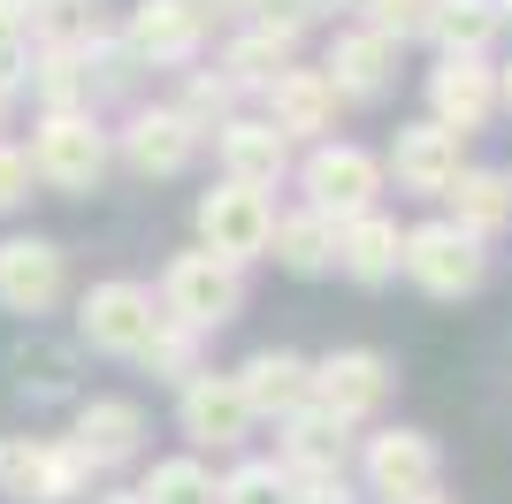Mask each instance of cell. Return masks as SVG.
I'll return each mask as SVG.
<instances>
[{"label": "cell", "mask_w": 512, "mask_h": 504, "mask_svg": "<svg viewBox=\"0 0 512 504\" xmlns=\"http://www.w3.org/2000/svg\"><path fill=\"white\" fill-rule=\"evenodd\" d=\"M31 168H39L54 191H92L107 176V130L92 123V115H77V107H62V115H46L39 138H31Z\"/></svg>", "instance_id": "277c9868"}, {"label": "cell", "mask_w": 512, "mask_h": 504, "mask_svg": "<svg viewBox=\"0 0 512 504\" xmlns=\"http://www.w3.org/2000/svg\"><path fill=\"white\" fill-rule=\"evenodd\" d=\"M390 382L398 375H390L383 352H329L306 382V398H321V413H337V420H367L390 398Z\"/></svg>", "instance_id": "ba28073f"}, {"label": "cell", "mask_w": 512, "mask_h": 504, "mask_svg": "<svg viewBox=\"0 0 512 504\" xmlns=\"http://www.w3.org/2000/svg\"><path fill=\"white\" fill-rule=\"evenodd\" d=\"M268 230H276V207H268V191H253V184H214L207 199H199V252L230 260V268L260 260V252H268Z\"/></svg>", "instance_id": "7a4b0ae2"}, {"label": "cell", "mask_w": 512, "mask_h": 504, "mask_svg": "<svg viewBox=\"0 0 512 504\" xmlns=\"http://www.w3.org/2000/svg\"><path fill=\"white\" fill-rule=\"evenodd\" d=\"M199 8H214V16H245L253 0H199Z\"/></svg>", "instance_id": "74e56055"}, {"label": "cell", "mask_w": 512, "mask_h": 504, "mask_svg": "<svg viewBox=\"0 0 512 504\" xmlns=\"http://www.w3.org/2000/svg\"><path fill=\"white\" fill-rule=\"evenodd\" d=\"M306 382H314V367H306L299 352H253L245 359V375H237V398L260 413H299L306 405Z\"/></svg>", "instance_id": "ffe728a7"}, {"label": "cell", "mask_w": 512, "mask_h": 504, "mask_svg": "<svg viewBox=\"0 0 512 504\" xmlns=\"http://www.w3.org/2000/svg\"><path fill=\"white\" fill-rule=\"evenodd\" d=\"M138 504H214V474L199 459H161L138 489Z\"/></svg>", "instance_id": "4316f807"}, {"label": "cell", "mask_w": 512, "mask_h": 504, "mask_svg": "<svg viewBox=\"0 0 512 504\" xmlns=\"http://www.w3.org/2000/svg\"><path fill=\"white\" fill-rule=\"evenodd\" d=\"M77 329H85L92 352L138 359V352H146V336L161 329V314H153V291H146V283H92L85 306H77Z\"/></svg>", "instance_id": "5b68a950"}, {"label": "cell", "mask_w": 512, "mask_h": 504, "mask_svg": "<svg viewBox=\"0 0 512 504\" xmlns=\"http://www.w3.org/2000/svg\"><path fill=\"white\" fill-rule=\"evenodd\" d=\"M207 39L199 0H138L130 8V62H192Z\"/></svg>", "instance_id": "30bf717a"}, {"label": "cell", "mask_w": 512, "mask_h": 504, "mask_svg": "<svg viewBox=\"0 0 512 504\" xmlns=\"http://www.w3.org/2000/svg\"><path fill=\"white\" fill-rule=\"evenodd\" d=\"M428 107H436V123L444 130H482L497 107V69L482 62V54H444V69L428 77Z\"/></svg>", "instance_id": "4fadbf2b"}, {"label": "cell", "mask_w": 512, "mask_h": 504, "mask_svg": "<svg viewBox=\"0 0 512 504\" xmlns=\"http://www.w3.org/2000/svg\"><path fill=\"white\" fill-rule=\"evenodd\" d=\"M222 168H230V184L268 191L291 168V138L268 130V123H222Z\"/></svg>", "instance_id": "44dd1931"}, {"label": "cell", "mask_w": 512, "mask_h": 504, "mask_svg": "<svg viewBox=\"0 0 512 504\" xmlns=\"http://www.w3.org/2000/svg\"><path fill=\"white\" fill-rule=\"evenodd\" d=\"M23 31H39L54 54H85V46L107 31V23H100V0H31Z\"/></svg>", "instance_id": "d4e9b609"}, {"label": "cell", "mask_w": 512, "mask_h": 504, "mask_svg": "<svg viewBox=\"0 0 512 504\" xmlns=\"http://www.w3.org/2000/svg\"><path fill=\"white\" fill-rule=\"evenodd\" d=\"M253 16H260V31H276V39H299L306 23L321 16V0H253Z\"/></svg>", "instance_id": "d590c367"}, {"label": "cell", "mask_w": 512, "mask_h": 504, "mask_svg": "<svg viewBox=\"0 0 512 504\" xmlns=\"http://www.w3.org/2000/svg\"><path fill=\"white\" fill-rule=\"evenodd\" d=\"M69 291V252L54 237H8L0 245V306L8 314H46Z\"/></svg>", "instance_id": "8992f818"}, {"label": "cell", "mask_w": 512, "mask_h": 504, "mask_svg": "<svg viewBox=\"0 0 512 504\" xmlns=\"http://www.w3.org/2000/svg\"><path fill=\"white\" fill-rule=\"evenodd\" d=\"M138 436H146V413L130 398H92V405H77V459L85 466H123L130 451H138Z\"/></svg>", "instance_id": "e0dca14e"}, {"label": "cell", "mask_w": 512, "mask_h": 504, "mask_svg": "<svg viewBox=\"0 0 512 504\" xmlns=\"http://www.w3.org/2000/svg\"><path fill=\"white\" fill-rule=\"evenodd\" d=\"M31 184H39L31 153H23V146H0V214H16L23 199H31Z\"/></svg>", "instance_id": "8d00e7d4"}, {"label": "cell", "mask_w": 512, "mask_h": 504, "mask_svg": "<svg viewBox=\"0 0 512 504\" xmlns=\"http://www.w3.org/2000/svg\"><path fill=\"white\" fill-rule=\"evenodd\" d=\"M100 504H138V489H130V497H100Z\"/></svg>", "instance_id": "ab89813d"}, {"label": "cell", "mask_w": 512, "mask_h": 504, "mask_svg": "<svg viewBox=\"0 0 512 504\" xmlns=\"http://www.w3.org/2000/svg\"><path fill=\"white\" fill-rule=\"evenodd\" d=\"M92 466L77 459V443H39V489H31V504H69L85 497Z\"/></svg>", "instance_id": "83f0119b"}, {"label": "cell", "mask_w": 512, "mask_h": 504, "mask_svg": "<svg viewBox=\"0 0 512 504\" xmlns=\"http://www.w3.org/2000/svg\"><path fill=\"white\" fill-rule=\"evenodd\" d=\"M31 84V31H23L16 8H0V92Z\"/></svg>", "instance_id": "d6a6232c"}, {"label": "cell", "mask_w": 512, "mask_h": 504, "mask_svg": "<svg viewBox=\"0 0 512 504\" xmlns=\"http://www.w3.org/2000/svg\"><path fill=\"white\" fill-rule=\"evenodd\" d=\"M398 268H406L428 298H467L474 283H482V237L451 230V222H421V230H406V245H398Z\"/></svg>", "instance_id": "3957f363"}, {"label": "cell", "mask_w": 512, "mask_h": 504, "mask_svg": "<svg viewBox=\"0 0 512 504\" xmlns=\"http://www.w3.org/2000/svg\"><path fill=\"white\" fill-rule=\"evenodd\" d=\"M31 489H39V443L31 436H0V497L31 504Z\"/></svg>", "instance_id": "4dcf8cb0"}, {"label": "cell", "mask_w": 512, "mask_h": 504, "mask_svg": "<svg viewBox=\"0 0 512 504\" xmlns=\"http://www.w3.org/2000/svg\"><path fill=\"white\" fill-rule=\"evenodd\" d=\"M398 245H406L398 222H383L375 207L337 222V268L352 275V283H390V275H398Z\"/></svg>", "instance_id": "d6986e66"}, {"label": "cell", "mask_w": 512, "mask_h": 504, "mask_svg": "<svg viewBox=\"0 0 512 504\" xmlns=\"http://www.w3.org/2000/svg\"><path fill=\"white\" fill-rule=\"evenodd\" d=\"M0 8H16V16H23V8H31V0H0Z\"/></svg>", "instance_id": "60d3db41"}, {"label": "cell", "mask_w": 512, "mask_h": 504, "mask_svg": "<svg viewBox=\"0 0 512 504\" xmlns=\"http://www.w3.org/2000/svg\"><path fill=\"white\" fill-rule=\"evenodd\" d=\"M260 92H268V130H283V138H321L329 115H337V92H329L321 69H283Z\"/></svg>", "instance_id": "2e32d148"}, {"label": "cell", "mask_w": 512, "mask_h": 504, "mask_svg": "<svg viewBox=\"0 0 512 504\" xmlns=\"http://www.w3.org/2000/svg\"><path fill=\"white\" fill-rule=\"evenodd\" d=\"M268 245H276V260L291 275H321V268H337V222L329 214H283L276 230H268Z\"/></svg>", "instance_id": "603a6c76"}, {"label": "cell", "mask_w": 512, "mask_h": 504, "mask_svg": "<svg viewBox=\"0 0 512 504\" xmlns=\"http://www.w3.org/2000/svg\"><path fill=\"white\" fill-rule=\"evenodd\" d=\"M283 69H291V39H276V31H245V39H230V54H222V77L245 92V84H276Z\"/></svg>", "instance_id": "484cf974"}, {"label": "cell", "mask_w": 512, "mask_h": 504, "mask_svg": "<svg viewBox=\"0 0 512 504\" xmlns=\"http://www.w3.org/2000/svg\"><path fill=\"white\" fill-rule=\"evenodd\" d=\"M321 8H329V0H321Z\"/></svg>", "instance_id": "ee69618b"}, {"label": "cell", "mask_w": 512, "mask_h": 504, "mask_svg": "<svg viewBox=\"0 0 512 504\" xmlns=\"http://www.w3.org/2000/svg\"><path fill=\"white\" fill-rule=\"evenodd\" d=\"M505 191H512V176H505Z\"/></svg>", "instance_id": "7bdbcfd3"}, {"label": "cell", "mask_w": 512, "mask_h": 504, "mask_svg": "<svg viewBox=\"0 0 512 504\" xmlns=\"http://www.w3.org/2000/svg\"><path fill=\"white\" fill-rule=\"evenodd\" d=\"M245 306V283H237L230 260H214V252H176L169 275H161V314L184 321V329H222L237 321Z\"/></svg>", "instance_id": "6da1fadb"}, {"label": "cell", "mask_w": 512, "mask_h": 504, "mask_svg": "<svg viewBox=\"0 0 512 504\" xmlns=\"http://www.w3.org/2000/svg\"><path fill=\"white\" fill-rule=\"evenodd\" d=\"M329 92L337 100H383L390 92V77H398V39H383V31H337L329 39Z\"/></svg>", "instance_id": "8fae6325"}, {"label": "cell", "mask_w": 512, "mask_h": 504, "mask_svg": "<svg viewBox=\"0 0 512 504\" xmlns=\"http://www.w3.org/2000/svg\"><path fill=\"white\" fill-rule=\"evenodd\" d=\"M497 23H505V16H497L490 0H428L421 31L444 46V54H482V46L497 39Z\"/></svg>", "instance_id": "cb8c5ba5"}, {"label": "cell", "mask_w": 512, "mask_h": 504, "mask_svg": "<svg viewBox=\"0 0 512 504\" xmlns=\"http://www.w3.org/2000/svg\"><path fill=\"white\" fill-rule=\"evenodd\" d=\"M192 153H199V130L176 107H138L123 130V161L138 176H176V168H192Z\"/></svg>", "instance_id": "5bb4252c"}, {"label": "cell", "mask_w": 512, "mask_h": 504, "mask_svg": "<svg viewBox=\"0 0 512 504\" xmlns=\"http://www.w3.org/2000/svg\"><path fill=\"white\" fill-rule=\"evenodd\" d=\"M383 504H444L436 489H421V497H383Z\"/></svg>", "instance_id": "f35d334b"}, {"label": "cell", "mask_w": 512, "mask_h": 504, "mask_svg": "<svg viewBox=\"0 0 512 504\" xmlns=\"http://www.w3.org/2000/svg\"><path fill=\"white\" fill-rule=\"evenodd\" d=\"M497 92H505V100H512V69H505V84H497Z\"/></svg>", "instance_id": "b9f144b4"}, {"label": "cell", "mask_w": 512, "mask_h": 504, "mask_svg": "<svg viewBox=\"0 0 512 504\" xmlns=\"http://www.w3.org/2000/svg\"><path fill=\"white\" fill-rule=\"evenodd\" d=\"M375 191H383L375 153H360V146H314L306 153V199H314V214L352 222V214L375 207Z\"/></svg>", "instance_id": "52a82bcc"}, {"label": "cell", "mask_w": 512, "mask_h": 504, "mask_svg": "<svg viewBox=\"0 0 512 504\" xmlns=\"http://www.w3.org/2000/svg\"><path fill=\"white\" fill-rule=\"evenodd\" d=\"M390 176L406 191H428V199H444V184L459 176V130L444 123H406L390 138Z\"/></svg>", "instance_id": "9a60e30c"}, {"label": "cell", "mask_w": 512, "mask_h": 504, "mask_svg": "<svg viewBox=\"0 0 512 504\" xmlns=\"http://www.w3.org/2000/svg\"><path fill=\"white\" fill-rule=\"evenodd\" d=\"M444 199H451V230H467V237H490V230L512 222V191H505V176H490V168H459L444 184Z\"/></svg>", "instance_id": "7402d4cb"}, {"label": "cell", "mask_w": 512, "mask_h": 504, "mask_svg": "<svg viewBox=\"0 0 512 504\" xmlns=\"http://www.w3.org/2000/svg\"><path fill=\"white\" fill-rule=\"evenodd\" d=\"M428 23V0H367V31H383V39H413Z\"/></svg>", "instance_id": "e575fe53"}, {"label": "cell", "mask_w": 512, "mask_h": 504, "mask_svg": "<svg viewBox=\"0 0 512 504\" xmlns=\"http://www.w3.org/2000/svg\"><path fill=\"white\" fill-rule=\"evenodd\" d=\"M344 428L352 420L321 413V405H299V413H283V474H344Z\"/></svg>", "instance_id": "ac0fdd59"}, {"label": "cell", "mask_w": 512, "mask_h": 504, "mask_svg": "<svg viewBox=\"0 0 512 504\" xmlns=\"http://www.w3.org/2000/svg\"><path fill=\"white\" fill-rule=\"evenodd\" d=\"M176 420H184V436L199 451H237V443L253 436V405L237 398V375H192Z\"/></svg>", "instance_id": "9c48e42d"}, {"label": "cell", "mask_w": 512, "mask_h": 504, "mask_svg": "<svg viewBox=\"0 0 512 504\" xmlns=\"http://www.w3.org/2000/svg\"><path fill=\"white\" fill-rule=\"evenodd\" d=\"M214 504H291V474H283V466H237L230 482L214 489Z\"/></svg>", "instance_id": "f546056e"}, {"label": "cell", "mask_w": 512, "mask_h": 504, "mask_svg": "<svg viewBox=\"0 0 512 504\" xmlns=\"http://www.w3.org/2000/svg\"><path fill=\"white\" fill-rule=\"evenodd\" d=\"M23 398H69V352H16Z\"/></svg>", "instance_id": "1f68e13d"}, {"label": "cell", "mask_w": 512, "mask_h": 504, "mask_svg": "<svg viewBox=\"0 0 512 504\" xmlns=\"http://www.w3.org/2000/svg\"><path fill=\"white\" fill-rule=\"evenodd\" d=\"M230 100H237L230 77H192V92H184V107H176V115L199 130V123H222V115H230Z\"/></svg>", "instance_id": "836d02e7"}, {"label": "cell", "mask_w": 512, "mask_h": 504, "mask_svg": "<svg viewBox=\"0 0 512 504\" xmlns=\"http://www.w3.org/2000/svg\"><path fill=\"white\" fill-rule=\"evenodd\" d=\"M138 359H146L161 382H192L199 375V367H192V359H199V329H184V321L161 314V329L146 336V352H138Z\"/></svg>", "instance_id": "f1b7e54d"}, {"label": "cell", "mask_w": 512, "mask_h": 504, "mask_svg": "<svg viewBox=\"0 0 512 504\" xmlns=\"http://www.w3.org/2000/svg\"><path fill=\"white\" fill-rule=\"evenodd\" d=\"M436 474H444V459H436L428 428L367 436V482H375V497H421V489H436Z\"/></svg>", "instance_id": "7c38bea8"}]
</instances>
